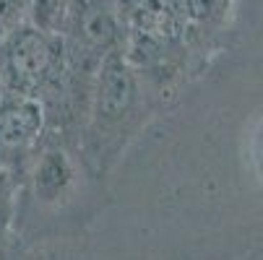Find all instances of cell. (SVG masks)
I'll use <instances>...</instances> for the list:
<instances>
[{
	"label": "cell",
	"instance_id": "52a82bcc",
	"mask_svg": "<svg viewBox=\"0 0 263 260\" xmlns=\"http://www.w3.org/2000/svg\"><path fill=\"white\" fill-rule=\"evenodd\" d=\"M26 11V0H0V42L6 34L21 24V13Z\"/></svg>",
	"mask_w": 263,
	"mask_h": 260
},
{
	"label": "cell",
	"instance_id": "3957f363",
	"mask_svg": "<svg viewBox=\"0 0 263 260\" xmlns=\"http://www.w3.org/2000/svg\"><path fill=\"white\" fill-rule=\"evenodd\" d=\"M68 34L91 52H107L120 39V16L109 0H76Z\"/></svg>",
	"mask_w": 263,
	"mask_h": 260
},
{
	"label": "cell",
	"instance_id": "277c9868",
	"mask_svg": "<svg viewBox=\"0 0 263 260\" xmlns=\"http://www.w3.org/2000/svg\"><path fill=\"white\" fill-rule=\"evenodd\" d=\"M45 128L40 96L11 94L0 99V148H26Z\"/></svg>",
	"mask_w": 263,
	"mask_h": 260
},
{
	"label": "cell",
	"instance_id": "6da1fadb",
	"mask_svg": "<svg viewBox=\"0 0 263 260\" xmlns=\"http://www.w3.org/2000/svg\"><path fill=\"white\" fill-rule=\"evenodd\" d=\"M60 36L45 34L31 24H18L0 42V81L11 94L36 96L60 70Z\"/></svg>",
	"mask_w": 263,
	"mask_h": 260
},
{
	"label": "cell",
	"instance_id": "7a4b0ae2",
	"mask_svg": "<svg viewBox=\"0 0 263 260\" xmlns=\"http://www.w3.org/2000/svg\"><path fill=\"white\" fill-rule=\"evenodd\" d=\"M136 104V78L120 52H107L99 65L94 91V120L112 125L120 123Z\"/></svg>",
	"mask_w": 263,
	"mask_h": 260
},
{
	"label": "cell",
	"instance_id": "ba28073f",
	"mask_svg": "<svg viewBox=\"0 0 263 260\" xmlns=\"http://www.w3.org/2000/svg\"><path fill=\"white\" fill-rule=\"evenodd\" d=\"M6 203H8V174L3 169V162H0V218H3Z\"/></svg>",
	"mask_w": 263,
	"mask_h": 260
},
{
	"label": "cell",
	"instance_id": "5b68a950",
	"mask_svg": "<svg viewBox=\"0 0 263 260\" xmlns=\"http://www.w3.org/2000/svg\"><path fill=\"white\" fill-rule=\"evenodd\" d=\"M73 179H76L73 162L68 159L65 151H60V148L45 151L40 159H36L34 172H31L34 195L42 203H60V198L70 190Z\"/></svg>",
	"mask_w": 263,
	"mask_h": 260
},
{
	"label": "cell",
	"instance_id": "9c48e42d",
	"mask_svg": "<svg viewBox=\"0 0 263 260\" xmlns=\"http://www.w3.org/2000/svg\"><path fill=\"white\" fill-rule=\"evenodd\" d=\"M0 99H3V81H0Z\"/></svg>",
	"mask_w": 263,
	"mask_h": 260
},
{
	"label": "cell",
	"instance_id": "8992f818",
	"mask_svg": "<svg viewBox=\"0 0 263 260\" xmlns=\"http://www.w3.org/2000/svg\"><path fill=\"white\" fill-rule=\"evenodd\" d=\"M73 3L76 0H26L29 24L45 34H52V36L68 34Z\"/></svg>",
	"mask_w": 263,
	"mask_h": 260
}]
</instances>
